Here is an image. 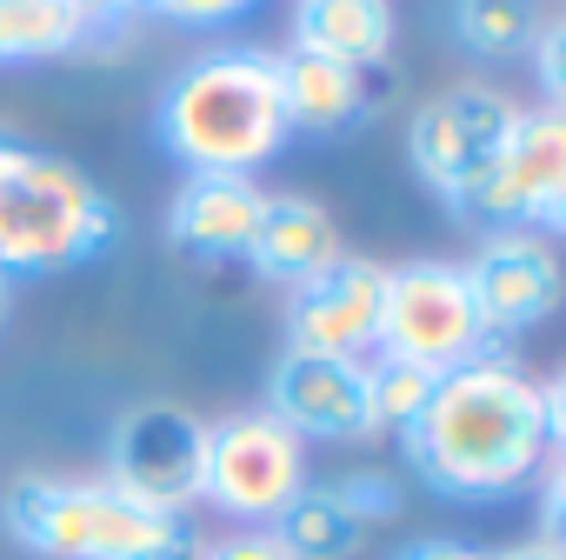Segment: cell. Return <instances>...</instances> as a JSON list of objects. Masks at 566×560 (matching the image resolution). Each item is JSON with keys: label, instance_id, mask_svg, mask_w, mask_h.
Segmentation results:
<instances>
[{"label": "cell", "instance_id": "obj_1", "mask_svg": "<svg viewBox=\"0 0 566 560\" xmlns=\"http://www.w3.org/2000/svg\"><path fill=\"white\" fill-rule=\"evenodd\" d=\"M566 434V381H533L513 354H473L433 381V401L400 434L407 467L440 500L520 494Z\"/></svg>", "mask_w": 566, "mask_h": 560}, {"label": "cell", "instance_id": "obj_2", "mask_svg": "<svg viewBox=\"0 0 566 560\" xmlns=\"http://www.w3.org/2000/svg\"><path fill=\"white\" fill-rule=\"evenodd\" d=\"M154 134L187 174H253L287 147L280 54L266 48H207L154 101Z\"/></svg>", "mask_w": 566, "mask_h": 560}, {"label": "cell", "instance_id": "obj_3", "mask_svg": "<svg viewBox=\"0 0 566 560\" xmlns=\"http://www.w3.org/2000/svg\"><path fill=\"white\" fill-rule=\"evenodd\" d=\"M0 527L41 560H187V514L147 507L114 480L74 474H21L0 494Z\"/></svg>", "mask_w": 566, "mask_h": 560}, {"label": "cell", "instance_id": "obj_4", "mask_svg": "<svg viewBox=\"0 0 566 560\" xmlns=\"http://www.w3.org/2000/svg\"><path fill=\"white\" fill-rule=\"evenodd\" d=\"M120 214L107 187L21 134H0V273H67L114 247Z\"/></svg>", "mask_w": 566, "mask_h": 560}, {"label": "cell", "instance_id": "obj_5", "mask_svg": "<svg viewBox=\"0 0 566 560\" xmlns=\"http://www.w3.org/2000/svg\"><path fill=\"white\" fill-rule=\"evenodd\" d=\"M460 220H486V227H520L553 240L566 227V114L559 107H520L513 134L500 141V154L473 174V187L453 207Z\"/></svg>", "mask_w": 566, "mask_h": 560}, {"label": "cell", "instance_id": "obj_6", "mask_svg": "<svg viewBox=\"0 0 566 560\" xmlns=\"http://www.w3.org/2000/svg\"><path fill=\"white\" fill-rule=\"evenodd\" d=\"M301 487H307V440L287 434L266 407L207 421L200 500H213L227 520H240V527H273Z\"/></svg>", "mask_w": 566, "mask_h": 560}, {"label": "cell", "instance_id": "obj_7", "mask_svg": "<svg viewBox=\"0 0 566 560\" xmlns=\"http://www.w3.org/2000/svg\"><path fill=\"white\" fill-rule=\"evenodd\" d=\"M374 354H400V361H420L433 374H447L473 354H493L460 260L420 253L407 267H387V308H380V348Z\"/></svg>", "mask_w": 566, "mask_h": 560}, {"label": "cell", "instance_id": "obj_8", "mask_svg": "<svg viewBox=\"0 0 566 560\" xmlns=\"http://www.w3.org/2000/svg\"><path fill=\"white\" fill-rule=\"evenodd\" d=\"M520 101L493 81H453L440 94H427L407 121V160L413 174L447 200V214L460 207V194L473 187V174L500 154V141L513 134Z\"/></svg>", "mask_w": 566, "mask_h": 560}, {"label": "cell", "instance_id": "obj_9", "mask_svg": "<svg viewBox=\"0 0 566 560\" xmlns=\"http://www.w3.org/2000/svg\"><path fill=\"white\" fill-rule=\"evenodd\" d=\"M200 460H207V421L174 401H140L107 434V474L120 494L187 514L200 500Z\"/></svg>", "mask_w": 566, "mask_h": 560}, {"label": "cell", "instance_id": "obj_10", "mask_svg": "<svg viewBox=\"0 0 566 560\" xmlns=\"http://www.w3.org/2000/svg\"><path fill=\"white\" fill-rule=\"evenodd\" d=\"M380 308H387V267L367 253H340L314 280H301L287 301V354L321 361H367L380 348Z\"/></svg>", "mask_w": 566, "mask_h": 560}, {"label": "cell", "instance_id": "obj_11", "mask_svg": "<svg viewBox=\"0 0 566 560\" xmlns=\"http://www.w3.org/2000/svg\"><path fill=\"white\" fill-rule=\"evenodd\" d=\"M460 273H467V288H473L486 348L513 341V334H533L559 308V253L539 234L486 227V240L473 247V260H460Z\"/></svg>", "mask_w": 566, "mask_h": 560}, {"label": "cell", "instance_id": "obj_12", "mask_svg": "<svg viewBox=\"0 0 566 560\" xmlns=\"http://www.w3.org/2000/svg\"><path fill=\"white\" fill-rule=\"evenodd\" d=\"M400 514V480L394 474H340V480H307L287 514L273 520L280 547H287L294 560H354L367 553L374 527H387Z\"/></svg>", "mask_w": 566, "mask_h": 560}, {"label": "cell", "instance_id": "obj_13", "mask_svg": "<svg viewBox=\"0 0 566 560\" xmlns=\"http://www.w3.org/2000/svg\"><path fill=\"white\" fill-rule=\"evenodd\" d=\"M266 414L301 440H374L367 407V361H321V354H280L266 374Z\"/></svg>", "mask_w": 566, "mask_h": 560}, {"label": "cell", "instance_id": "obj_14", "mask_svg": "<svg viewBox=\"0 0 566 560\" xmlns=\"http://www.w3.org/2000/svg\"><path fill=\"white\" fill-rule=\"evenodd\" d=\"M266 187L253 174H187L167 200V240L187 260H247Z\"/></svg>", "mask_w": 566, "mask_h": 560}, {"label": "cell", "instance_id": "obj_15", "mask_svg": "<svg viewBox=\"0 0 566 560\" xmlns=\"http://www.w3.org/2000/svg\"><path fill=\"white\" fill-rule=\"evenodd\" d=\"M347 247H340V227L321 200L307 194H266L260 207V227L247 240V267L260 280H273V288H301V280H314L321 267H334Z\"/></svg>", "mask_w": 566, "mask_h": 560}, {"label": "cell", "instance_id": "obj_16", "mask_svg": "<svg viewBox=\"0 0 566 560\" xmlns=\"http://www.w3.org/2000/svg\"><path fill=\"white\" fill-rule=\"evenodd\" d=\"M280 101H287V134H347L380 107V74L287 48L280 54Z\"/></svg>", "mask_w": 566, "mask_h": 560}, {"label": "cell", "instance_id": "obj_17", "mask_svg": "<svg viewBox=\"0 0 566 560\" xmlns=\"http://www.w3.org/2000/svg\"><path fill=\"white\" fill-rule=\"evenodd\" d=\"M394 0H294V48L301 54H327L347 68H387L394 54Z\"/></svg>", "mask_w": 566, "mask_h": 560}, {"label": "cell", "instance_id": "obj_18", "mask_svg": "<svg viewBox=\"0 0 566 560\" xmlns=\"http://www.w3.org/2000/svg\"><path fill=\"white\" fill-rule=\"evenodd\" d=\"M87 48L74 0H0V68H34Z\"/></svg>", "mask_w": 566, "mask_h": 560}, {"label": "cell", "instance_id": "obj_19", "mask_svg": "<svg viewBox=\"0 0 566 560\" xmlns=\"http://www.w3.org/2000/svg\"><path fill=\"white\" fill-rule=\"evenodd\" d=\"M539 21H546L539 0H453V8H447L453 48L473 54V61H513V54H526V41L539 34Z\"/></svg>", "mask_w": 566, "mask_h": 560}, {"label": "cell", "instance_id": "obj_20", "mask_svg": "<svg viewBox=\"0 0 566 560\" xmlns=\"http://www.w3.org/2000/svg\"><path fill=\"white\" fill-rule=\"evenodd\" d=\"M433 367L420 361H400V354H367V407H374V427L387 434H407L420 421V407L433 401Z\"/></svg>", "mask_w": 566, "mask_h": 560}, {"label": "cell", "instance_id": "obj_21", "mask_svg": "<svg viewBox=\"0 0 566 560\" xmlns=\"http://www.w3.org/2000/svg\"><path fill=\"white\" fill-rule=\"evenodd\" d=\"M193 560H294V553L280 547V533H273V527H233V533H220V540L193 547Z\"/></svg>", "mask_w": 566, "mask_h": 560}, {"label": "cell", "instance_id": "obj_22", "mask_svg": "<svg viewBox=\"0 0 566 560\" xmlns=\"http://www.w3.org/2000/svg\"><path fill=\"white\" fill-rule=\"evenodd\" d=\"M533 48V68H539V94H546V107H559V94H566V21H539V34L526 41Z\"/></svg>", "mask_w": 566, "mask_h": 560}, {"label": "cell", "instance_id": "obj_23", "mask_svg": "<svg viewBox=\"0 0 566 560\" xmlns=\"http://www.w3.org/2000/svg\"><path fill=\"white\" fill-rule=\"evenodd\" d=\"M253 8V0H154L147 14H160V21H174V28H227V21H240Z\"/></svg>", "mask_w": 566, "mask_h": 560}, {"label": "cell", "instance_id": "obj_24", "mask_svg": "<svg viewBox=\"0 0 566 560\" xmlns=\"http://www.w3.org/2000/svg\"><path fill=\"white\" fill-rule=\"evenodd\" d=\"M74 8H81V28H87V41H94V34H120L134 14L154 8V0H74Z\"/></svg>", "mask_w": 566, "mask_h": 560}, {"label": "cell", "instance_id": "obj_25", "mask_svg": "<svg viewBox=\"0 0 566 560\" xmlns=\"http://www.w3.org/2000/svg\"><path fill=\"white\" fill-rule=\"evenodd\" d=\"M394 560H486L473 540H447V533H427V540H407Z\"/></svg>", "mask_w": 566, "mask_h": 560}, {"label": "cell", "instance_id": "obj_26", "mask_svg": "<svg viewBox=\"0 0 566 560\" xmlns=\"http://www.w3.org/2000/svg\"><path fill=\"white\" fill-rule=\"evenodd\" d=\"M486 560H566V547L546 540V533H533V540H513V547H500V553H486Z\"/></svg>", "mask_w": 566, "mask_h": 560}, {"label": "cell", "instance_id": "obj_27", "mask_svg": "<svg viewBox=\"0 0 566 560\" xmlns=\"http://www.w3.org/2000/svg\"><path fill=\"white\" fill-rule=\"evenodd\" d=\"M8 314H14V280L0 273V328H8Z\"/></svg>", "mask_w": 566, "mask_h": 560}]
</instances>
